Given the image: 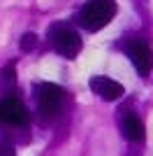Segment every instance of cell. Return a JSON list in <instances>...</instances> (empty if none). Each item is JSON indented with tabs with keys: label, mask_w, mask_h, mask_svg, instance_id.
<instances>
[{
	"label": "cell",
	"mask_w": 153,
	"mask_h": 156,
	"mask_svg": "<svg viewBox=\"0 0 153 156\" xmlns=\"http://www.w3.org/2000/svg\"><path fill=\"white\" fill-rule=\"evenodd\" d=\"M88 86L95 96H100L102 100H107V103H114V100H118V98L125 93L123 84H118L116 79H109V77H90Z\"/></svg>",
	"instance_id": "8992f818"
},
{
	"label": "cell",
	"mask_w": 153,
	"mask_h": 156,
	"mask_svg": "<svg viewBox=\"0 0 153 156\" xmlns=\"http://www.w3.org/2000/svg\"><path fill=\"white\" fill-rule=\"evenodd\" d=\"M65 91L58 84H51V82H42V84H35V98H37V110L42 119H51L56 117L58 110H60V103H63Z\"/></svg>",
	"instance_id": "7a4b0ae2"
},
{
	"label": "cell",
	"mask_w": 153,
	"mask_h": 156,
	"mask_svg": "<svg viewBox=\"0 0 153 156\" xmlns=\"http://www.w3.org/2000/svg\"><path fill=\"white\" fill-rule=\"evenodd\" d=\"M125 54L130 63L139 70V75H148L153 68V51L151 47L146 42H141V40H132V42H127L125 44Z\"/></svg>",
	"instance_id": "5b68a950"
},
{
	"label": "cell",
	"mask_w": 153,
	"mask_h": 156,
	"mask_svg": "<svg viewBox=\"0 0 153 156\" xmlns=\"http://www.w3.org/2000/svg\"><path fill=\"white\" fill-rule=\"evenodd\" d=\"M2 84H14V63H7L2 68Z\"/></svg>",
	"instance_id": "9c48e42d"
},
{
	"label": "cell",
	"mask_w": 153,
	"mask_h": 156,
	"mask_svg": "<svg viewBox=\"0 0 153 156\" xmlns=\"http://www.w3.org/2000/svg\"><path fill=\"white\" fill-rule=\"evenodd\" d=\"M51 44H53V49H56L60 56H65V58H76V54L81 51V37H79V33L72 30V28L67 26H60V23H56V26H51Z\"/></svg>",
	"instance_id": "3957f363"
},
{
	"label": "cell",
	"mask_w": 153,
	"mask_h": 156,
	"mask_svg": "<svg viewBox=\"0 0 153 156\" xmlns=\"http://www.w3.org/2000/svg\"><path fill=\"white\" fill-rule=\"evenodd\" d=\"M121 130H123V137L130 140V142H141L144 140V124H141L139 117H134V114H125L121 121Z\"/></svg>",
	"instance_id": "52a82bcc"
},
{
	"label": "cell",
	"mask_w": 153,
	"mask_h": 156,
	"mask_svg": "<svg viewBox=\"0 0 153 156\" xmlns=\"http://www.w3.org/2000/svg\"><path fill=\"white\" fill-rule=\"evenodd\" d=\"M28 121H30L28 107L21 103L19 98H12V96L0 98V124H7V126H28Z\"/></svg>",
	"instance_id": "277c9868"
},
{
	"label": "cell",
	"mask_w": 153,
	"mask_h": 156,
	"mask_svg": "<svg viewBox=\"0 0 153 156\" xmlns=\"http://www.w3.org/2000/svg\"><path fill=\"white\" fill-rule=\"evenodd\" d=\"M19 47H21V51H32V49L37 47V35H35V33H25L23 37H21Z\"/></svg>",
	"instance_id": "ba28073f"
},
{
	"label": "cell",
	"mask_w": 153,
	"mask_h": 156,
	"mask_svg": "<svg viewBox=\"0 0 153 156\" xmlns=\"http://www.w3.org/2000/svg\"><path fill=\"white\" fill-rule=\"evenodd\" d=\"M0 156H16V151H14V147L9 142L0 140Z\"/></svg>",
	"instance_id": "30bf717a"
},
{
	"label": "cell",
	"mask_w": 153,
	"mask_h": 156,
	"mask_svg": "<svg viewBox=\"0 0 153 156\" xmlns=\"http://www.w3.org/2000/svg\"><path fill=\"white\" fill-rule=\"evenodd\" d=\"M116 14V2L114 0H88L79 12V23L86 30L95 33L102 30Z\"/></svg>",
	"instance_id": "6da1fadb"
}]
</instances>
